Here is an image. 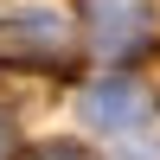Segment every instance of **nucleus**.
I'll return each instance as SVG.
<instances>
[{
  "mask_svg": "<svg viewBox=\"0 0 160 160\" xmlns=\"http://www.w3.org/2000/svg\"><path fill=\"white\" fill-rule=\"evenodd\" d=\"M26 160H83V154H71V148H45V154H26Z\"/></svg>",
  "mask_w": 160,
  "mask_h": 160,
  "instance_id": "20e7f679",
  "label": "nucleus"
},
{
  "mask_svg": "<svg viewBox=\"0 0 160 160\" xmlns=\"http://www.w3.org/2000/svg\"><path fill=\"white\" fill-rule=\"evenodd\" d=\"M7 154H13V128L0 122V160H7Z\"/></svg>",
  "mask_w": 160,
  "mask_h": 160,
  "instance_id": "39448f33",
  "label": "nucleus"
},
{
  "mask_svg": "<svg viewBox=\"0 0 160 160\" xmlns=\"http://www.w3.org/2000/svg\"><path fill=\"white\" fill-rule=\"evenodd\" d=\"M154 32V7L148 0H83V38L102 58H128L141 51Z\"/></svg>",
  "mask_w": 160,
  "mask_h": 160,
  "instance_id": "f03ea898",
  "label": "nucleus"
},
{
  "mask_svg": "<svg viewBox=\"0 0 160 160\" xmlns=\"http://www.w3.org/2000/svg\"><path fill=\"white\" fill-rule=\"evenodd\" d=\"M141 109H148V96L135 83H96V90H83V122L90 128H135Z\"/></svg>",
  "mask_w": 160,
  "mask_h": 160,
  "instance_id": "7ed1b4c3",
  "label": "nucleus"
},
{
  "mask_svg": "<svg viewBox=\"0 0 160 160\" xmlns=\"http://www.w3.org/2000/svg\"><path fill=\"white\" fill-rule=\"evenodd\" d=\"M77 26L51 0H0V58L7 64H64Z\"/></svg>",
  "mask_w": 160,
  "mask_h": 160,
  "instance_id": "f257e3e1",
  "label": "nucleus"
}]
</instances>
